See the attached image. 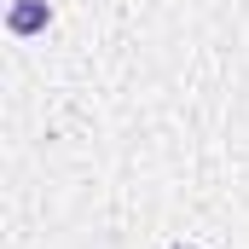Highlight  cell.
I'll return each mask as SVG.
<instances>
[{"label": "cell", "mask_w": 249, "mask_h": 249, "mask_svg": "<svg viewBox=\"0 0 249 249\" xmlns=\"http://www.w3.org/2000/svg\"><path fill=\"white\" fill-rule=\"evenodd\" d=\"M47 0H12V12H6V29L12 35H41L47 29Z\"/></svg>", "instance_id": "obj_1"}]
</instances>
